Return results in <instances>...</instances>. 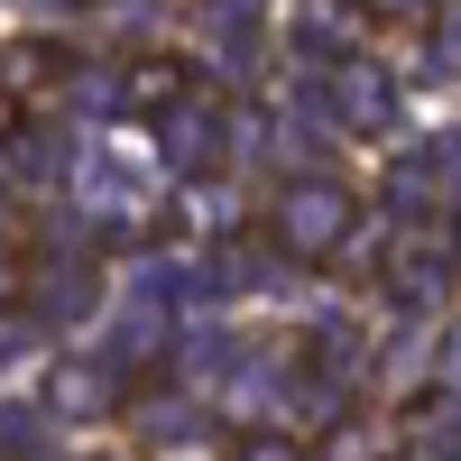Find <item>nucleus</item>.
<instances>
[{
	"mask_svg": "<svg viewBox=\"0 0 461 461\" xmlns=\"http://www.w3.org/2000/svg\"><path fill=\"white\" fill-rule=\"evenodd\" d=\"M277 230H286L304 258H323V249H341V230H351V194H332V185H295L286 212H277Z\"/></svg>",
	"mask_w": 461,
	"mask_h": 461,
	"instance_id": "nucleus-1",
	"label": "nucleus"
},
{
	"mask_svg": "<svg viewBox=\"0 0 461 461\" xmlns=\"http://www.w3.org/2000/svg\"><path fill=\"white\" fill-rule=\"evenodd\" d=\"M240 461H304V452H295V443H249Z\"/></svg>",
	"mask_w": 461,
	"mask_h": 461,
	"instance_id": "nucleus-2",
	"label": "nucleus"
},
{
	"mask_svg": "<svg viewBox=\"0 0 461 461\" xmlns=\"http://www.w3.org/2000/svg\"><path fill=\"white\" fill-rule=\"evenodd\" d=\"M10 121H19V93H10V84H0V130H10Z\"/></svg>",
	"mask_w": 461,
	"mask_h": 461,
	"instance_id": "nucleus-3",
	"label": "nucleus"
},
{
	"mask_svg": "<svg viewBox=\"0 0 461 461\" xmlns=\"http://www.w3.org/2000/svg\"><path fill=\"white\" fill-rule=\"evenodd\" d=\"M378 10H406V0H378Z\"/></svg>",
	"mask_w": 461,
	"mask_h": 461,
	"instance_id": "nucleus-4",
	"label": "nucleus"
},
{
	"mask_svg": "<svg viewBox=\"0 0 461 461\" xmlns=\"http://www.w3.org/2000/svg\"><path fill=\"white\" fill-rule=\"evenodd\" d=\"M0 286H10V267H0Z\"/></svg>",
	"mask_w": 461,
	"mask_h": 461,
	"instance_id": "nucleus-5",
	"label": "nucleus"
}]
</instances>
